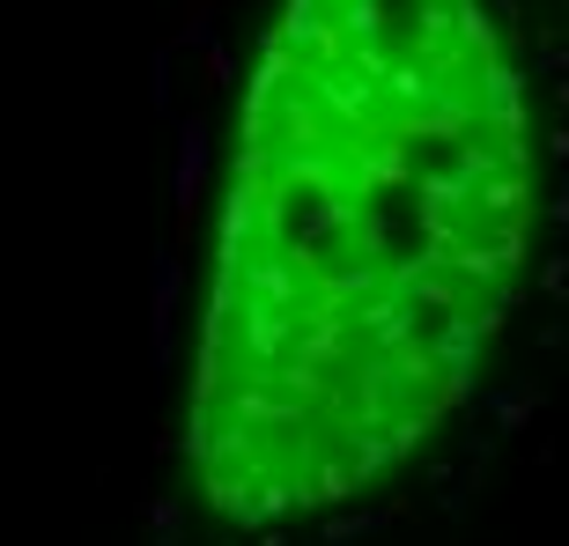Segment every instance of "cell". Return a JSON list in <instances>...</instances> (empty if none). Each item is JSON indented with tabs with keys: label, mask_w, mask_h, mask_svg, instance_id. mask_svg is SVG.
I'll return each instance as SVG.
<instances>
[{
	"label": "cell",
	"mask_w": 569,
	"mask_h": 546,
	"mask_svg": "<svg viewBox=\"0 0 569 546\" xmlns=\"http://www.w3.org/2000/svg\"><path fill=\"white\" fill-rule=\"evenodd\" d=\"M526 111L473 0H289L222 214L192 473L274 525L451 414L526 259Z\"/></svg>",
	"instance_id": "cell-1"
}]
</instances>
